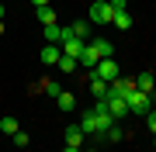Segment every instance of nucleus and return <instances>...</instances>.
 <instances>
[{"label": "nucleus", "mask_w": 156, "mask_h": 152, "mask_svg": "<svg viewBox=\"0 0 156 152\" xmlns=\"http://www.w3.org/2000/svg\"><path fill=\"white\" fill-rule=\"evenodd\" d=\"M125 100H128V111H132L135 118H146V111L153 107V93H146V90H139V86H132V90L125 93Z\"/></svg>", "instance_id": "obj_1"}, {"label": "nucleus", "mask_w": 156, "mask_h": 152, "mask_svg": "<svg viewBox=\"0 0 156 152\" xmlns=\"http://www.w3.org/2000/svg\"><path fill=\"white\" fill-rule=\"evenodd\" d=\"M111 17H115V11H111L108 0H94L90 11H87V21H90V24H111Z\"/></svg>", "instance_id": "obj_2"}, {"label": "nucleus", "mask_w": 156, "mask_h": 152, "mask_svg": "<svg viewBox=\"0 0 156 152\" xmlns=\"http://www.w3.org/2000/svg\"><path fill=\"white\" fill-rule=\"evenodd\" d=\"M83 138L87 135H83V128H80L76 121L62 128V145H66V152H80V149H83Z\"/></svg>", "instance_id": "obj_3"}, {"label": "nucleus", "mask_w": 156, "mask_h": 152, "mask_svg": "<svg viewBox=\"0 0 156 152\" xmlns=\"http://www.w3.org/2000/svg\"><path fill=\"white\" fill-rule=\"evenodd\" d=\"M132 86H135V79H132V76H115L111 83H108V97H125Z\"/></svg>", "instance_id": "obj_4"}, {"label": "nucleus", "mask_w": 156, "mask_h": 152, "mask_svg": "<svg viewBox=\"0 0 156 152\" xmlns=\"http://www.w3.org/2000/svg\"><path fill=\"white\" fill-rule=\"evenodd\" d=\"M83 49H87V38H76V35H69V38L62 42V52H66V56H73V59L83 56Z\"/></svg>", "instance_id": "obj_5"}, {"label": "nucleus", "mask_w": 156, "mask_h": 152, "mask_svg": "<svg viewBox=\"0 0 156 152\" xmlns=\"http://www.w3.org/2000/svg\"><path fill=\"white\" fill-rule=\"evenodd\" d=\"M94 138L101 142V145H115V142H122V138H125V131L118 128V124H111V128H104V131H97Z\"/></svg>", "instance_id": "obj_6"}, {"label": "nucleus", "mask_w": 156, "mask_h": 152, "mask_svg": "<svg viewBox=\"0 0 156 152\" xmlns=\"http://www.w3.org/2000/svg\"><path fill=\"white\" fill-rule=\"evenodd\" d=\"M108 111H111V114H115L118 121L132 114V111H128V100H125V97H108Z\"/></svg>", "instance_id": "obj_7"}, {"label": "nucleus", "mask_w": 156, "mask_h": 152, "mask_svg": "<svg viewBox=\"0 0 156 152\" xmlns=\"http://www.w3.org/2000/svg\"><path fill=\"white\" fill-rule=\"evenodd\" d=\"M38 59L45 62V66H56V62L62 59V45H52V42H49V45L42 49V56H38Z\"/></svg>", "instance_id": "obj_8"}, {"label": "nucleus", "mask_w": 156, "mask_h": 152, "mask_svg": "<svg viewBox=\"0 0 156 152\" xmlns=\"http://www.w3.org/2000/svg\"><path fill=\"white\" fill-rule=\"evenodd\" d=\"M135 86H139V90H146V93H153V90H156V76L149 73V69H142V73L135 76Z\"/></svg>", "instance_id": "obj_9"}, {"label": "nucleus", "mask_w": 156, "mask_h": 152, "mask_svg": "<svg viewBox=\"0 0 156 152\" xmlns=\"http://www.w3.org/2000/svg\"><path fill=\"white\" fill-rule=\"evenodd\" d=\"M87 83H90V93H94V97H108V79L87 73Z\"/></svg>", "instance_id": "obj_10"}, {"label": "nucleus", "mask_w": 156, "mask_h": 152, "mask_svg": "<svg viewBox=\"0 0 156 152\" xmlns=\"http://www.w3.org/2000/svg\"><path fill=\"white\" fill-rule=\"evenodd\" d=\"M56 107H59L62 114H69L73 107H76V97H73V93H66V90H59V93H56Z\"/></svg>", "instance_id": "obj_11"}, {"label": "nucleus", "mask_w": 156, "mask_h": 152, "mask_svg": "<svg viewBox=\"0 0 156 152\" xmlns=\"http://www.w3.org/2000/svg\"><path fill=\"white\" fill-rule=\"evenodd\" d=\"M111 24H115V28H122V31H128V28H132V24H135V17L128 14V11H115Z\"/></svg>", "instance_id": "obj_12"}, {"label": "nucleus", "mask_w": 156, "mask_h": 152, "mask_svg": "<svg viewBox=\"0 0 156 152\" xmlns=\"http://www.w3.org/2000/svg\"><path fill=\"white\" fill-rule=\"evenodd\" d=\"M97 59H101V56H97V49H94V45H90V42H87L83 56H80L76 62H80V66H87V69H94V66H97Z\"/></svg>", "instance_id": "obj_13"}, {"label": "nucleus", "mask_w": 156, "mask_h": 152, "mask_svg": "<svg viewBox=\"0 0 156 152\" xmlns=\"http://www.w3.org/2000/svg\"><path fill=\"white\" fill-rule=\"evenodd\" d=\"M90 45L97 49V56H101V59L115 56V45H111V42H108V38H90Z\"/></svg>", "instance_id": "obj_14"}, {"label": "nucleus", "mask_w": 156, "mask_h": 152, "mask_svg": "<svg viewBox=\"0 0 156 152\" xmlns=\"http://www.w3.org/2000/svg\"><path fill=\"white\" fill-rule=\"evenodd\" d=\"M35 14H38V21H42V24H56V7H52V4L35 7Z\"/></svg>", "instance_id": "obj_15"}, {"label": "nucleus", "mask_w": 156, "mask_h": 152, "mask_svg": "<svg viewBox=\"0 0 156 152\" xmlns=\"http://www.w3.org/2000/svg\"><path fill=\"white\" fill-rule=\"evenodd\" d=\"M76 124L83 128V135H94V131H97V118H94V111H87V114H83V118H80Z\"/></svg>", "instance_id": "obj_16"}, {"label": "nucleus", "mask_w": 156, "mask_h": 152, "mask_svg": "<svg viewBox=\"0 0 156 152\" xmlns=\"http://www.w3.org/2000/svg\"><path fill=\"white\" fill-rule=\"evenodd\" d=\"M42 28H45V38H49L52 45H62V28L59 24H42Z\"/></svg>", "instance_id": "obj_17"}, {"label": "nucleus", "mask_w": 156, "mask_h": 152, "mask_svg": "<svg viewBox=\"0 0 156 152\" xmlns=\"http://www.w3.org/2000/svg\"><path fill=\"white\" fill-rule=\"evenodd\" d=\"M69 28H73V35H76V38H90V21H83V17H80V21H73Z\"/></svg>", "instance_id": "obj_18"}, {"label": "nucleus", "mask_w": 156, "mask_h": 152, "mask_svg": "<svg viewBox=\"0 0 156 152\" xmlns=\"http://www.w3.org/2000/svg\"><path fill=\"white\" fill-rule=\"evenodd\" d=\"M56 66L62 69V73H73V69H76V66H80V62H76V59H73V56H66V52H62V59L56 62Z\"/></svg>", "instance_id": "obj_19"}, {"label": "nucleus", "mask_w": 156, "mask_h": 152, "mask_svg": "<svg viewBox=\"0 0 156 152\" xmlns=\"http://www.w3.org/2000/svg\"><path fill=\"white\" fill-rule=\"evenodd\" d=\"M0 131L4 135H14L17 131V118H0Z\"/></svg>", "instance_id": "obj_20"}, {"label": "nucleus", "mask_w": 156, "mask_h": 152, "mask_svg": "<svg viewBox=\"0 0 156 152\" xmlns=\"http://www.w3.org/2000/svg\"><path fill=\"white\" fill-rule=\"evenodd\" d=\"M11 138H14V145H17V149H28V131H21V128H17Z\"/></svg>", "instance_id": "obj_21"}, {"label": "nucleus", "mask_w": 156, "mask_h": 152, "mask_svg": "<svg viewBox=\"0 0 156 152\" xmlns=\"http://www.w3.org/2000/svg\"><path fill=\"white\" fill-rule=\"evenodd\" d=\"M146 128H149L153 135H156V111H153V107H149V111H146Z\"/></svg>", "instance_id": "obj_22"}, {"label": "nucleus", "mask_w": 156, "mask_h": 152, "mask_svg": "<svg viewBox=\"0 0 156 152\" xmlns=\"http://www.w3.org/2000/svg\"><path fill=\"white\" fill-rule=\"evenodd\" d=\"M42 86H45V90H49V93H52V97H56V93H59V90H62V86H59V83H56V79H45V83H42Z\"/></svg>", "instance_id": "obj_23"}, {"label": "nucleus", "mask_w": 156, "mask_h": 152, "mask_svg": "<svg viewBox=\"0 0 156 152\" xmlns=\"http://www.w3.org/2000/svg\"><path fill=\"white\" fill-rule=\"evenodd\" d=\"M111 4V11H125V0H108Z\"/></svg>", "instance_id": "obj_24"}, {"label": "nucleus", "mask_w": 156, "mask_h": 152, "mask_svg": "<svg viewBox=\"0 0 156 152\" xmlns=\"http://www.w3.org/2000/svg\"><path fill=\"white\" fill-rule=\"evenodd\" d=\"M45 4H52V0H31V7H45Z\"/></svg>", "instance_id": "obj_25"}, {"label": "nucleus", "mask_w": 156, "mask_h": 152, "mask_svg": "<svg viewBox=\"0 0 156 152\" xmlns=\"http://www.w3.org/2000/svg\"><path fill=\"white\" fill-rule=\"evenodd\" d=\"M4 14H7V7H4V4H0V21H4Z\"/></svg>", "instance_id": "obj_26"}, {"label": "nucleus", "mask_w": 156, "mask_h": 152, "mask_svg": "<svg viewBox=\"0 0 156 152\" xmlns=\"http://www.w3.org/2000/svg\"><path fill=\"white\" fill-rule=\"evenodd\" d=\"M0 35H4V21H0Z\"/></svg>", "instance_id": "obj_27"}, {"label": "nucleus", "mask_w": 156, "mask_h": 152, "mask_svg": "<svg viewBox=\"0 0 156 152\" xmlns=\"http://www.w3.org/2000/svg\"><path fill=\"white\" fill-rule=\"evenodd\" d=\"M153 149H156V135H153Z\"/></svg>", "instance_id": "obj_28"}]
</instances>
